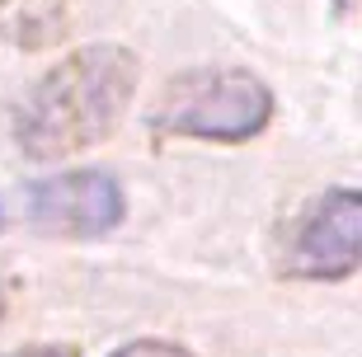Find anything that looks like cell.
Instances as JSON below:
<instances>
[{
  "mask_svg": "<svg viewBox=\"0 0 362 357\" xmlns=\"http://www.w3.org/2000/svg\"><path fill=\"white\" fill-rule=\"evenodd\" d=\"M141 62L118 42H90L57 62L14 108V141L33 160H62L104 141L122 122Z\"/></svg>",
  "mask_w": 362,
  "mask_h": 357,
  "instance_id": "obj_1",
  "label": "cell"
},
{
  "mask_svg": "<svg viewBox=\"0 0 362 357\" xmlns=\"http://www.w3.org/2000/svg\"><path fill=\"white\" fill-rule=\"evenodd\" d=\"M273 94L259 76L240 66H198L175 76L156 99L151 127L165 136H202V141H250L269 127Z\"/></svg>",
  "mask_w": 362,
  "mask_h": 357,
  "instance_id": "obj_2",
  "label": "cell"
},
{
  "mask_svg": "<svg viewBox=\"0 0 362 357\" xmlns=\"http://www.w3.org/2000/svg\"><path fill=\"white\" fill-rule=\"evenodd\" d=\"M0 212L28 226V230H38V235L94 240V235H108L122 221V188L113 174L76 170V174H57V179H38V184L19 188Z\"/></svg>",
  "mask_w": 362,
  "mask_h": 357,
  "instance_id": "obj_3",
  "label": "cell"
},
{
  "mask_svg": "<svg viewBox=\"0 0 362 357\" xmlns=\"http://www.w3.org/2000/svg\"><path fill=\"white\" fill-rule=\"evenodd\" d=\"M358 230H362V202L353 188H329L310 212L296 221L287 245V273L292 278L334 282L358 268Z\"/></svg>",
  "mask_w": 362,
  "mask_h": 357,
  "instance_id": "obj_4",
  "label": "cell"
},
{
  "mask_svg": "<svg viewBox=\"0 0 362 357\" xmlns=\"http://www.w3.org/2000/svg\"><path fill=\"white\" fill-rule=\"evenodd\" d=\"M113 357H188V353H184V348H175V344H156V339H136V344L118 348Z\"/></svg>",
  "mask_w": 362,
  "mask_h": 357,
  "instance_id": "obj_5",
  "label": "cell"
},
{
  "mask_svg": "<svg viewBox=\"0 0 362 357\" xmlns=\"http://www.w3.org/2000/svg\"><path fill=\"white\" fill-rule=\"evenodd\" d=\"M14 357H76L71 348H28V353H14Z\"/></svg>",
  "mask_w": 362,
  "mask_h": 357,
  "instance_id": "obj_6",
  "label": "cell"
},
{
  "mask_svg": "<svg viewBox=\"0 0 362 357\" xmlns=\"http://www.w3.org/2000/svg\"><path fill=\"white\" fill-rule=\"evenodd\" d=\"M334 5H339V10H353V0H334Z\"/></svg>",
  "mask_w": 362,
  "mask_h": 357,
  "instance_id": "obj_7",
  "label": "cell"
},
{
  "mask_svg": "<svg viewBox=\"0 0 362 357\" xmlns=\"http://www.w3.org/2000/svg\"><path fill=\"white\" fill-rule=\"evenodd\" d=\"M0 310H5V287H0Z\"/></svg>",
  "mask_w": 362,
  "mask_h": 357,
  "instance_id": "obj_8",
  "label": "cell"
},
{
  "mask_svg": "<svg viewBox=\"0 0 362 357\" xmlns=\"http://www.w3.org/2000/svg\"><path fill=\"white\" fill-rule=\"evenodd\" d=\"M0 5H10V0H0Z\"/></svg>",
  "mask_w": 362,
  "mask_h": 357,
  "instance_id": "obj_9",
  "label": "cell"
}]
</instances>
